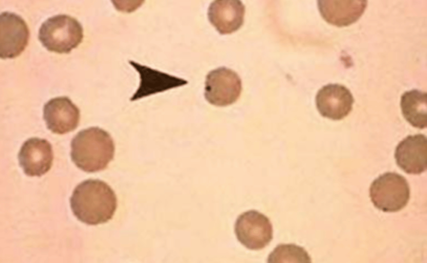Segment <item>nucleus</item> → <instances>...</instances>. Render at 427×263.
<instances>
[{
  "label": "nucleus",
  "instance_id": "1a4fd4ad",
  "mask_svg": "<svg viewBox=\"0 0 427 263\" xmlns=\"http://www.w3.org/2000/svg\"><path fill=\"white\" fill-rule=\"evenodd\" d=\"M354 98L351 91L339 84H329L323 86L316 97V104L319 113L324 117L339 120L351 111Z\"/></svg>",
  "mask_w": 427,
  "mask_h": 263
},
{
  "label": "nucleus",
  "instance_id": "9d476101",
  "mask_svg": "<svg viewBox=\"0 0 427 263\" xmlns=\"http://www.w3.org/2000/svg\"><path fill=\"white\" fill-rule=\"evenodd\" d=\"M43 118L48 129L53 133L62 135L77 127L80 112L69 98L56 97L44 105Z\"/></svg>",
  "mask_w": 427,
  "mask_h": 263
},
{
  "label": "nucleus",
  "instance_id": "39448f33",
  "mask_svg": "<svg viewBox=\"0 0 427 263\" xmlns=\"http://www.w3.org/2000/svg\"><path fill=\"white\" fill-rule=\"evenodd\" d=\"M241 91V80L231 69L220 67L206 76L204 95L212 105L226 106L232 104L239 99Z\"/></svg>",
  "mask_w": 427,
  "mask_h": 263
},
{
  "label": "nucleus",
  "instance_id": "6e6552de",
  "mask_svg": "<svg viewBox=\"0 0 427 263\" xmlns=\"http://www.w3.org/2000/svg\"><path fill=\"white\" fill-rule=\"evenodd\" d=\"M18 159L26 175L40 177L48 172L52 166L53 159L52 145L44 139L30 138L21 146Z\"/></svg>",
  "mask_w": 427,
  "mask_h": 263
},
{
  "label": "nucleus",
  "instance_id": "9b49d317",
  "mask_svg": "<svg viewBox=\"0 0 427 263\" xmlns=\"http://www.w3.org/2000/svg\"><path fill=\"white\" fill-rule=\"evenodd\" d=\"M395 158L397 164L407 174L424 172L427 168L426 137L416 134L405 138L396 147Z\"/></svg>",
  "mask_w": 427,
  "mask_h": 263
},
{
  "label": "nucleus",
  "instance_id": "7ed1b4c3",
  "mask_svg": "<svg viewBox=\"0 0 427 263\" xmlns=\"http://www.w3.org/2000/svg\"><path fill=\"white\" fill-rule=\"evenodd\" d=\"M83 29L78 21L68 15L59 14L44 22L38 38L48 51L68 53L76 48L83 39Z\"/></svg>",
  "mask_w": 427,
  "mask_h": 263
},
{
  "label": "nucleus",
  "instance_id": "423d86ee",
  "mask_svg": "<svg viewBox=\"0 0 427 263\" xmlns=\"http://www.w3.org/2000/svg\"><path fill=\"white\" fill-rule=\"evenodd\" d=\"M235 232L239 242L250 250L265 248L273 238V227L263 214L250 210L241 214L235 224Z\"/></svg>",
  "mask_w": 427,
  "mask_h": 263
},
{
  "label": "nucleus",
  "instance_id": "f03ea898",
  "mask_svg": "<svg viewBox=\"0 0 427 263\" xmlns=\"http://www.w3.org/2000/svg\"><path fill=\"white\" fill-rule=\"evenodd\" d=\"M71 158L75 165L84 172L104 170L113 159L115 146L110 134L98 127L80 131L71 142Z\"/></svg>",
  "mask_w": 427,
  "mask_h": 263
},
{
  "label": "nucleus",
  "instance_id": "ddd939ff",
  "mask_svg": "<svg viewBox=\"0 0 427 263\" xmlns=\"http://www.w3.org/2000/svg\"><path fill=\"white\" fill-rule=\"evenodd\" d=\"M322 18L328 23L342 27L350 25L363 14L367 0H317Z\"/></svg>",
  "mask_w": 427,
  "mask_h": 263
},
{
  "label": "nucleus",
  "instance_id": "0eeeda50",
  "mask_svg": "<svg viewBox=\"0 0 427 263\" xmlns=\"http://www.w3.org/2000/svg\"><path fill=\"white\" fill-rule=\"evenodd\" d=\"M0 57L12 59L19 56L27 47L30 37L27 24L20 15L3 12L0 16Z\"/></svg>",
  "mask_w": 427,
  "mask_h": 263
},
{
  "label": "nucleus",
  "instance_id": "f257e3e1",
  "mask_svg": "<svg viewBox=\"0 0 427 263\" xmlns=\"http://www.w3.org/2000/svg\"><path fill=\"white\" fill-rule=\"evenodd\" d=\"M75 216L89 225L103 223L110 220L117 208L116 195L106 182L87 179L74 189L70 199Z\"/></svg>",
  "mask_w": 427,
  "mask_h": 263
},
{
  "label": "nucleus",
  "instance_id": "20e7f679",
  "mask_svg": "<svg viewBox=\"0 0 427 263\" xmlns=\"http://www.w3.org/2000/svg\"><path fill=\"white\" fill-rule=\"evenodd\" d=\"M410 187L401 175L387 172L379 176L371 184V199L377 209L386 212L403 209L410 199Z\"/></svg>",
  "mask_w": 427,
  "mask_h": 263
},
{
  "label": "nucleus",
  "instance_id": "4468645a",
  "mask_svg": "<svg viewBox=\"0 0 427 263\" xmlns=\"http://www.w3.org/2000/svg\"><path fill=\"white\" fill-rule=\"evenodd\" d=\"M400 107L405 119L413 126L426 127V93L417 89L405 91L401 97Z\"/></svg>",
  "mask_w": 427,
  "mask_h": 263
},
{
  "label": "nucleus",
  "instance_id": "dca6fc26",
  "mask_svg": "<svg viewBox=\"0 0 427 263\" xmlns=\"http://www.w3.org/2000/svg\"><path fill=\"white\" fill-rule=\"evenodd\" d=\"M111 1L118 11L131 13L140 7L145 0H111Z\"/></svg>",
  "mask_w": 427,
  "mask_h": 263
},
{
  "label": "nucleus",
  "instance_id": "f8f14e48",
  "mask_svg": "<svg viewBox=\"0 0 427 263\" xmlns=\"http://www.w3.org/2000/svg\"><path fill=\"white\" fill-rule=\"evenodd\" d=\"M245 6L240 0H214L207 15L211 25L221 34L237 31L244 23Z\"/></svg>",
  "mask_w": 427,
  "mask_h": 263
},
{
  "label": "nucleus",
  "instance_id": "2eb2a0df",
  "mask_svg": "<svg viewBox=\"0 0 427 263\" xmlns=\"http://www.w3.org/2000/svg\"><path fill=\"white\" fill-rule=\"evenodd\" d=\"M268 262H311L306 250L294 244L277 246L269 254Z\"/></svg>",
  "mask_w": 427,
  "mask_h": 263
}]
</instances>
